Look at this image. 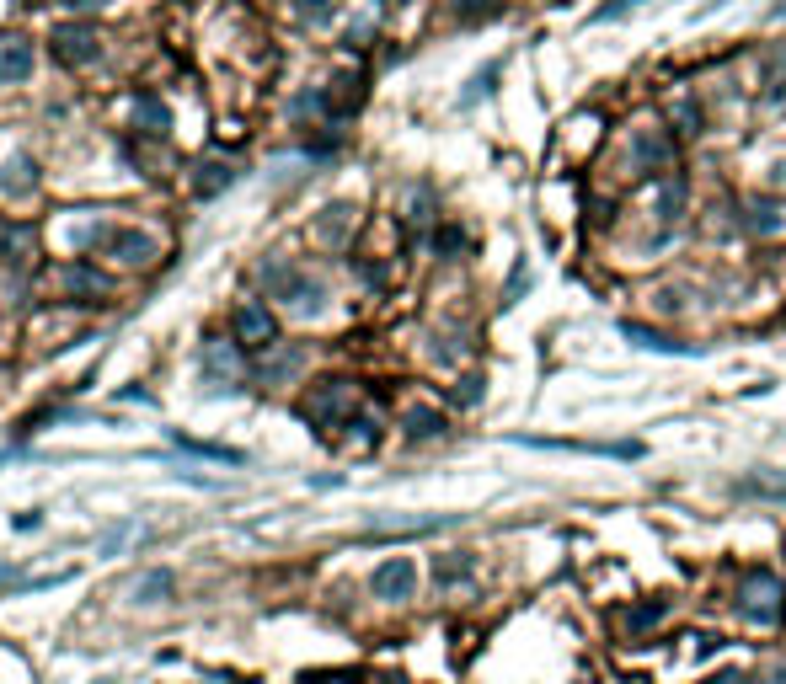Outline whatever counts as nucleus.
<instances>
[{
	"mask_svg": "<svg viewBox=\"0 0 786 684\" xmlns=\"http://www.w3.org/2000/svg\"><path fill=\"white\" fill-rule=\"evenodd\" d=\"M637 6V0H610V6H599L594 11V22H610V17H626V11Z\"/></svg>",
	"mask_w": 786,
	"mask_h": 684,
	"instance_id": "c756f323",
	"label": "nucleus"
},
{
	"mask_svg": "<svg viewBox=\"0 0 786 684\" xmlns=\"http://www.w3.org/2000/svg\"><path fill=\"white\" fill-rule=\"evenodd\" d=\"M43 524V513H17V519H11V530H38Z\"/></svg>",
	"mask_w": 786,
	"mask_h": 684,
	"instance_id": "473e14b6",
	"label": "nucleus"
},
{
	"mask_svg": "<svg viewBox=\"0 0 786 684\" xmlns=\"http://www.w3.org/2000/svg\"><path fill=\"white\" fill-rule=\"evenodd\" d=\"M300 364H305V353H300V348H279L273 359H262V364H257V380H262V385H284V380H295V375H300Z\"/></svg>",
	"mask_w": 786,
	"mask_h": 684,
	"instance_id": "ddd939ff",
	"label": "nucleus"
},
{
	"mask_svg": "<svg viewBox=\"0 0 786 684\" xmlns=\"http://www.w3.org/2000/svg\"><path fill=\"white\" fill-rule=\"evenodd\" d=\"M492 81H498V65H487L482 75H476V81H471V91H466V102H476L482 91H492Z\"/></svg>",
	"mask_w": 786,
	"mask_h": 684,
	"instance_id": "c85d7f7f",
	"label": "nucleus"
},
{
	"mask_svg": "<svg viewBox=\"0 0 786 684\" xmlns=\"http://www.w3.org/2000/svg\"><path fill=\"white\" fill-rule=\"evenodd\" d=\"M664 155L669 150H664V139H658V134H637V161H664Z\"/></svg>",
	"mask_w": 786,
	"mask_h": 684,
	"instance_id": "cd10ccee",
	"label": "nucleus"
},
{
	"mask_svg": "<svg viewBox=\"0 0 786 684\" xmlns=\"http://www.w3.org/2000/svg\"><path fill=\"white\" fill-rule=\"evenodd\" d=\"M49 43H54V59H59L65 70H86L91 59L102 54V38L91 33V27H59Z\"/></svg>",
	"mask_w": 786,
	"mask_h": 684,
	"instance_id": "423d86ee",
	"label": "nucleus"
},
{
	"mask_svg": "<svg viewBox=\"0 0 786 684\" xmlns=\"http://www.w3.org/2000/svg\"><path fill=\"white\" fill-rule=\"evenodd\" d=\"M375 684H402V679H396V674H380V679H375Z\"/></svg>",
	"mask_w": 786,
	"mask_h": 684,
	"instance_id": "c9c22d12",
	"label": "nucleus"
},
{
	"mask_svg": "<svg viewBox=\"0 0 786 684\" xmlns=\"http://www.w3.org/2000/svg\"><path fill=\"white\" fill-rule=\"evenodd\" d=\"M348 225H353V204H327V209H321V220H316V236L332 241V246H343L348 241Z\"/></svg>",
	"mask_w": 786,
	"mask_h": 684,
	"instance_id": "dca6fc26",
	"label": "nucleus"
},
{
	"mask_svg": "<svg viewBox=\"0 0 786 684\" xmlns=\"http://www.w3.org/2000/svg\"><path fill=\"white\" fill-rule=\"evenodd\" d=\"M129 535H134V524H113V530H102L97 551H102V556H113V551H123V546H129Z\"/></svg>",
	"mask_w": 786,
	"mask_h": 684,
	"instance_id": "bb28decb",
	"label": "nucleus"
},
{
	"mask_svg": "<svg viewBox=\"0 0 786 684\" xmlns=\"http://www.w3.org/2000/svg\"><path fill=\"white\" fill-rule=\"evenodd\" d=\"M348 412H353V385H348V380H321L316 391L305 396V417H311L316 428L343 423Z\"/></svg>",
	"mask_w": 786,
	"mask_h": 684,
	"instance_id": "7ed1b4c3",
	"label": "nucleus"
},
{
	"mask_svg": "<svg viewBox=\"0 0 786 684\" xmlns=\"http://www.w3.org/2000/svg\"><path fill=\"white\" fill-rule=\"evenodd\" d=\"M471 572V556H444V562H434V583H460Z\"/></svg>",
	"mask_w": 786,
	"mask_h": 684,
	"instance_id": "a878e982",
	"label": "nucleus"
},
{
	"mask_svg": "<svg viewBox=\"0 0 786 684\" xmlns=\"http://www.w3.org/2000/svg\"><path fill=\"white\" fill-rule=\"evenodd\" d=\"M102 252L107 257H118V262H150L156 257V236L150 230H134V225H107V236H102Z\"/></svg>",
	"mask_w": 786,
	"mask_h": 684,
	"instance_id": "0eeeda50",
	"label": "nucleus"
},
{
	"mask_svg": "<svg viewBox=\"0 0 786 684\" xmlns=\"http://www.w3.org/2000/svg\"><path fill=\"white\" fill-rule=\"evenodd\" d=\"M412 588H418V567H412V556H391V562H380L375 578H369V594L385 599V604L412 599Z\"/></svg>",
	"mask_w": 786,
	"mask_h": 684,
	"instance_id": "39448f33",
	"label": "nucleus"
},
{
	"mask_svg": "<svg viewBox=\"0 0 786 684\" xmlns=\"http://www.w3.org/2000/svg\"><path fill=\"white\" fill-rule=\"evenodd\" d=\"M621 332L637 342V348H653V353H696L690 342H674V337H664V332H647V326H631V321L621 326Z\"/></svg>",
	"mask_w": 786,
	"mask_h": 684,
	"instance_id": "f3484780",
	"label": "nucleus"
},
{
	"mask_svg": "<svg viewBox=\"0 0 786 684\" xmlns=\"http://www.w3.org/2000/svg\"><path fill=\"white\" fill-rule=\"evenodd\" d=\"M262 289L279 305H289L295 316H321L327 310V284L316 273L295 268V262H262Z\"/></svg>",
	"mask_w": 786,
	"mask_h": 684,
	"instance_id": "f257e3e1",
	"label": "nucleus"
},
{
	"mask_svg": "<svg viewBox=\"0 0 786 684\" xmlns=\"http://www.w3.org/2000/svg\"><path fill=\"white\" fill-rule=\"evenodd\" d=\"M295 11H300V22H311V27H321V22H332L337 0H295Z\"/></svg>",
	"mask_w": 786,
	"mask_h": 684,
	"instance_id": "393cba45",
	"label": "nucleus"
},
{
	"mask_svg": "<svg viewBox=\"0 0 786 684\" xmlns=\"http://www.w3.org/2000/svg\"><path fill=\"white\" fill-rule=\"evenodd\" d=\"M38 65V54H33V38H22V33H6L0 38V86H17L27 81Z\"/></svg>",
	"mask_w": 786,
	"mask_h": 684,
	"instance_id": "6e6552de",
	"label": "nucleus"
},
{
	"mask_svg": "<svg viewBox=\"0 0 786 684\" xmlns=\"http://www.w3.org/2000/svg\"><path fill=\"white\" fill-rule=\"evenodd\" d=\"M230 182H236V166H230V161H204V166L193 171V193H198V198H214V193H225Z\"/></svg>",
	"mask_w": 786,
	"mask_h": 684,
	"instance_id": "4468645a",
	"label": "nucleus"
},
{
	"mask_svg": "<svg viewBox=\"0 0 786 684\" xmlns=\"http://www.w3.org/2000/svg\"><path fill=\"white\" fill-rule=\"evenodd\" d=\"M712 684H744V674H717Z\"/></svg>",
	"mask_w": 786,
	"mask_h": 684,
	"instance_id": "f704fd0d",
	"label": "nucleus"
},
{
	"mask_svg": "<svg viewBox=\"0 0 786 684\" xmlns=\"http://www.w3.org/2000/svg\"><path fill=\"white\" fill-rule=\"evenodd\" d=\"M161 599H172V572H145L134 583V604H161Z\"/></svg>",
	"mask_w": 786,
	"mask_h": 684,
	"instance_id": "412c9836",
	"label": "nucleus"
},
{
	"mask_svg": "<svg viewBox=\"0 0 786 684\" xmlns=\"http://www.w3.org/2000/svg\"><path fill=\"white\" fill-rule=\"evenodd\" d=\"M770 182H776V188H786V161H776V166H770Z\"/></svg>",
	"mask_w": 786,
	"mask_h": 684,
	"instance_id": "72a5a7b5",
	"label": "nucleus"
},
{
	"mask_svg": "<svg viewBox=\"0 0 786 684\" xmlns=\"http://www.w3.org/2000/svg\"><path fill=\"white\" fill-rule=\"evenodd\" d=\"M236 348L230 342H204V353H198V375H204V385L214 396H230V391H241V380H236Z\"/></svg>",
	"mask_w": 786,
	"mask_h": 684,
	"instance_id": "20e7f679",
	"label": "nucleus"
},
{
	"mask_svg": "<svg viewBox=\"0 0 786 684\" xmlns=\"http://www.w3.org/2000/svg\"><path fill=\"white\" fill-rule=\"evenodd\" d=\"M476 396H482V380H476V375H471V380H460V391H455V401H460V407H471Z\"/></svg>",
	"mask_w": 786,
	"mask_h": 684,
	"instance_id": "7c9ffc66",
	"label": "nucleus"
},
{
	"mask_svg": "<svg viewBox=\"0 0 786 684\" xmlns=\"http://www.w3.org/2000/svg\"><path fill=\"white\" fill-rule=\"evenodd\" d=\"M0 193H6V198L38 193V161L27 150H11L6 161H0Z\"/></svg>",
	"mask_w": 786,
	"mask_h": 684,
	"instance_id": "9d476101",
	"label": "nucleus"
},
{
	"mask_svg": "<svg viewBox=\"0 0 786 684\" xmlns=\"http://www.w3.org/2000/svg\"><path fill=\"white\" fill-rule=\"evenodd\" d=\"M65 284H70V294H102V289H107V278H102V273H91L86 262H75V268H65Z\"/></svg>",
	"mask_w": 786,
	"mask_h": 684,
	"instance_id": "b1692460",
	"label": "nucleus"
},
{
	"mask_svg": "<svg viewBox=\"0 0 786 684\" xmlns=\"http://www.w3.org/2000/svg\"><path fill=\"white\" fill-rule=\"evenodd\" d=\"M402 428H407V439H434V433L444 428V417H439L434 407H412V412L402 417Z\"/></svg>",
	"mask_w": 786,
	"mask_h": 684,
	"instance_id": "4be33fe9",
	"label": "nucleus"
},
{
	"mask_svg": "<svg viewBox=\"0 0 786 684\" xmlns=\"http://www.w3.org/2000/svg\"><path fill=\"white\" fill-rule=\"evenodd\" d=\"M781 225H786V214L770 204V198H754V204H749V230H754V236H776Z\"/></svg>",
	"mask_w": 786,
	"mask_h": 684,
	"instance_id": "aec40b11",
	"label": "nucleus"
},
{
	"mask_svg": "<svg viewBox=\"0 0 786 684\" xmlns=\"http://www.w3.org/2000/svg\"><path fill=\"white\" fill-rule=\"evenodd\" d=\"M738 497H765V503H786V476L781 471H754L749 481L733 487Z\"/></svg>",
	"mask_w": 786,
	"mask_h": 684,
	"instance_id": "2eb2a0df",
	"label": "nucleus"
},
{
	"mask_svg": "<svg viewBox=\"0 0 786 684\" xmlns=\"http://www.w3.org/2000/svg\"><path fill=\"white\" fill-rule=\"evenodd\" d=\"M781 326H786V310H781Z\"/></svg>",
	"mask_w": 786,
	"mask_h": 684,
	"instance_id": "e433bc0d",
	"label": "nucleus"
},
{
	"mask_svg": "<svg viewBox=\"0 0 786 684\" xmlns=\"http://www.w3.org/2000/svg\"><path fill=\"white\" fill-rule=\"evenodd\" d=\"M738 615L754 620V626H776L786 615V583L770 567H749L738 578Z\"/></svg>",
	"mask_w": 786,
	"mask_h": 684,
	"instance_id": "f03ea898",
	"label": "nucleus"
},
{
	"mask_svg": "<svg viewBox=\"0 0 786 684\" xmlns=\"http://www.w3.org/2000/svg\"><path fill=\"white\" fill-rule=\"evenodd\" d=\"M33 225H6L0 220V268H22L33 257Z\"/></svg>",
	"mask_w": 786,
	"mask_h": 684,
	"instance_id": "9b49d317",
	"label": "nucleus"
},
{
	"mask_svg": "<svg viewBox=\"0 0 786 684\" xmlns=\"http://www.w3.org/2000/svg\"><path fill=\"white\" fill-rule=\"evenodd\" d=\"M685 214V177H664V188H658V220L674 225Z\"/></svg>",
	"mask_w": 786,
	"mask_h": 684,
	"instance_id": "a211bd4d",
	"label": "nucleus"
},
{
	"mask_svg": "<svg viewBox=\"0 0 786 684\" xmlns=\"http://www.w3.org/2000/svg\"><path fill=\"white\" fill-rule=\"evenodd\" d=\"M690 642H696V658H712V652L722 647V642H717V636H690Z\"/></svg>",
	"mask_w": 786,
	"mask_h": 684,
	"instance_id": "2f4dec72",
	"label": "nucleus"
},
{
	"mask_svg": "<svg viewBox=\"0 0 786 684\" xmlns=\"http://www.w3.org/2000/svg\"><path fill=\"white\" fill-rule=\"evenodd\" d=\"M177 449H188V455H204V460H225V465H241L246 455L241 449H225V444H204V439H188V433H172Z\"/></svg>",
	"mask_w": 786,
	"mask_h": 684,
	"instance_id": "6ab92c4d",
	"label": "nucleus"
},
{
	"mask_svg": "<svg viewBox=\"0 0 786 684\" xmlns=\"http://www.w3.org/2000/svg\"><path fill=\"white\" fill-rule=\"evenodd\" d=\"M664 615H669V599H647V604H631V610H626V626L642 631V626H658Z\"/></svg>",
	"mask_w": 786,
	"mask_h": 684,
	"instance_id": "5701e85b",
	"label": "nucleus"
},
{
	"mask_svg": "<svg viewBox=\"0 0 786 684\" xmlns=\"http://www.w3.org/2000/svg\"><path fill=\"white\" fill-rule=\"evenodd\" d=\"M236 337L246 342V348H273V342H279V326H273L268 305L246 300V305L236 310Z\"/></svg>",
	"mask_w": 786,
	"mask_h": 684,
	"instance_id": "1a4fd4ad",
	"label": "nucleus"
},
{
	"mask_svg": "<svg viewBox=\"0 0 786 684\" xmlns=\"http://www.w3.org/2000/svg\"><path fill=\"white\" fill-rule=\"evenodd\" d=\"M134 129L156 134V139H166V129H172V113L161 107L156 91H140V97H134Z\"/></svg>",
	"mask_w": 786,
	"mask_h": 684,
	"instance_id": "f8f14e48",
	"label": "nucleus"
}]
</instances>
